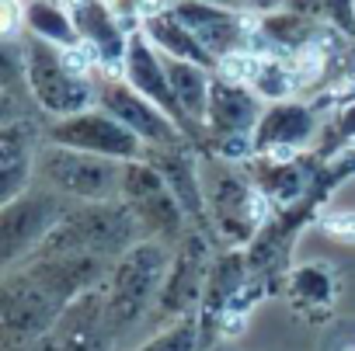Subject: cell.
Segmentation results:
<instances>
[{
    "label": "cell",
    "mask_w": 355,
    "mask_h": 351,
    "mask_svg": "<svg viewBox=\"0 0 355 351\" xmlns=\"http://www.w3.org/2000/svg\"><path fill=\"white\" fill-rule=\"evenodd\" d=\"M136 213L122 202H87L70 209L56 230L28 254V258H70V254H94V258H122L139 233ZM25 258V261H28Z\"/></svg>",
    "instance_id": "6da1fadb"
},
{
    "label": "cell",
    "mask_w": 355,
    "mask_h": 351,
    "mask_svg": "<svg viewBox=\"0 0 355 351\" xmlns=\"http://www.w3.org/2000/svg\"><path fill=\"white\" fill-rule=\"evenodd\" d=\"M171 271V254L160 240H139L132 244L108 275V303H105V327L112 337L125 334L129 327L146 316V309L157 303L164 278Z\"/></svg>",
    "instance_id": "7a4b0ae2"
},
{
    "label": "cell",
    "mask_w": 355,
    "mask_h": 351,
    "mask_svg": "<svg viewBox=\"0 0 355 351\" xmlns=\"http://www.w3.org/2000/svg\"><path fill=\"white\" fill-rule=\"evenodd\" d=\"M35 178L70 199L80 202H112V195L122 192V167L112 156L70 150V146H46L35 156Z\"/></svg>",
    "instance_id": "3957f363"
},
{
    "label": "cell",
    "mask_w": 355,
    "mask_h": 351,
    "mask_svg": "<svg viewBox=\"0 0 355 351\" xmlns=\"http://www.w3.org/2000/svg\"><path fill=\"white\" fill-rule=\"evenodd\" d=\"M21 56H25V73H28L32 98L49 115L67 118V115L87 111L98 101V87L63 63L60 46H53V42H46L39 35H28L25 46H21Z\"/></svg>",
    "instance_id": "277c9868"
},
{
    "label": "cell",
    "mask_w": 355,
    "mask_h": 351,
    "mask_svg": "<svg viewBox=\"0 0 355 351\" xmlns=\"http://www.w3.org/2000/svg\"><path fill=\"white\" fill-rule=\"evenodd\" d=\"M206 206H209V216L216 219L220 233L230 240V244H251L254 233L265 226V219L272 216V202L268 195L251 185L241 170H206Z\"/></svg>",
    "instance_id": "5b68a950"
},
{
    "label": "cell",
    "mask_w": 355,
    "mask_h": 351,
    "mask_svg": "<svg viewBox=\"0 0 355 351\" xmlns=\"http://www.w3.org/2000/svg\"><path fill=\"white\" fill-rule=\"evenodd\" d=\"M122 202L136 213L139 226L153 237H178L185 230V206L178 202L164 174L146 160H122Z\"/></svg>",
    "instance_id": "8992f818"
},
{
    "label": "cell",
    "mask_w": 355,
    "mask_h": 351,
    "mask_svg": "<svg viewBox=\"0 0 355 351\" xmlns=\"http://www.w3.org/2000/svg\"><path fill=\"white\" fill-rule=\"evenodd\" d=\"M67 213L70 206L53 188H35V192L25 188L15 202H8L4 216H0V254H4V264L28 258L56 230V223Z\"/></svg>",
    "instance_id": "52a82bcc"
},
{
    "label": "cell",
    "mask_w": 355,
    "mask_h": 351,
    "mask_svg": "<svg viewBox=\"0 0 355 351\" xmlns=\"http://www.w3.org/2000/svg\"><path fill=\"white\" fill-rule=\"evenodd\" d=\"M49 143L112 156V160H139L146 153V143L105 108H98V111L87 108V111L67 115L63 122H56L49 129Z\"/></svg>",
    "instance_id": "ba28073f"
},
{
    "label": "cell",
    "mask_w": 355,
    "mask_h": 351,
    "mask_svg": "<svg viewBox=\"0 0 355 351\" xmlns=\"http://www.w3.org/2000/svg\"><path fill=\"white\" fill-rule=\"evenodd\" d=\"M98 105L105 111H112L122 125H129L146 146L192 143L160 105H153L146 94H139L129 80H115V73H112V80H105L98 87Z\"/></svg>",
    "instance_id": "9c48e42d"
},
{
    "label": "cell",
    "mask_w": 355,
    "mask_h": 351,
    "mask_svg": "<svg viewBox=\"0 0 355 351\" xmlns=\"http://www.w3.org/2000/svg\"><path fill=\"white\" fill-rule=\"evenodd\" d=\"M122 70H125V80L139 94H146L153 105H160L192 143L202 136L199 132V122L182 108V101H178V94L171 87V77H167V63H164V56H157V46L150 42V35L143 28L139 32H129V49H125Z\"/></svg>",
    "instance_id": "30bf717a"
},
{
    "label": "cell",
    "mask_w": 355,
    "mask_h": 351,
    "mask_svg": "<svg viewBox=\"0 0 355 351\" xmlns=\"http://www.w3.org/2000/svg\"><path fill=\"white\" fill-rule=\"evenodd\" d=\"M209 254H206V237L202 233H192L185 237L182 251L174 254L171 261V271L164 278V289L153 303V313L157 316H189L199 309V299H202V289H206V278H209Z\"/></svg>",
    "instance_id": "8fae6325"
},
{
    "label": "cell",
    "mask_w": 355,
    "mask_h": 351,
    "mask_svg": "<svg viewBox=\"0 0 355 351\" xmlns=\"http://www.w3.org/2000/svg\"><path fill=\"white\" fill-rule=\"evenodd\" d=\"M313 132H317L313 108L296 101H275L272 108H265L261 122L251 132L254 156H279V160L300 156Z\"/></svg>",
    "instance_id": "7c38bea8"
},
{
    "label": "cell",
    "mask_w": 355,
    "mask_h": 351,
    "mask_svg": "<svg viewBox=\"0 0 355 351\" xmlns=\"http://www.w3.org/2000/svg\"><path fill=\"white\" fill-rule=\"evenodd\" d=\"M261 94L248 84L216 77L213 91H209V108H206V125L213 129V136H251L254 125L261 122L265 108H261Z\"/></svg>",
    "instance_id": "4fadbf2b"
},
{
    "label": "cell",
    "mask_w": 355,
    "mask_h": 351,
    "mask_svg": "<svg viewBox=\"0 0 355 351\" xmlns=\"http://www.w3.org/2000/svg\"><path fill=\"white\" fill-rule=\"evenodd\" d=\"M160 174L164 181L171 185V192L178 195V202L185 206V213L206 226V216H209V206H206V192L199 185V170H196V160L189 153V143H174V146H146L143 153Z\"/></svg>",
    "instance_id": "5bb4252c"
},
{
    "label": "cell",
    "mask_w": 355,
    "mask_h": 351,
    "mask_svg": "<svg viewBox=\"0 0 355 351\" xmlns=\"http://www.w3.org/2000/svg\"><path fill=\"white\" fill-rule=\"evenodd\" d=\"M35 146H39V136H35V122L28 115L4 122V129H0V174H4L0 202L4 206L15 202L28 188V167H32Z\"/></svg>",
    "instance_id": "9a60e30c"
},
{
    "label": "cell",
    "mask_w": 355,
    "mask_h": 351,
    "mask_svg": "<svg viewBox=\"0 0 355 351\" xmlns=\"http://www.w3.org/2000/svg\"><path fill=\"white\" fill-rule=\"evenodd\" d=\"M146 35H150V42L164 53V56H178V60H189V63H199V66H216L220 60L196 39V32L185 25V21H178L174 18V11H160V15H150V18H143V25H139Z\"/></svg>",
    "instance_id": "2e32d148"
},
{
    "label": "cell",
    "mask_w": 355,
    "mask_h": 351,
    "mask_svg": "<svg viewBox=\"0 0 355 351\" xmlns=\"http://www.w3.org/2000/svg\"><path fill=\"white\" fill-rule=\"evenodd\" d=\"M164 63H167V77H171V87H174L178 101H182V108L192 118H202L206 122L209 91H213L209 70L199 66V63H189V60H178V56H164Z\"/></svg>",
    "instance_id": "e0dca14e"
},
{
    "label": "cell",
    "mask_w": 355,
    "mask_h": 351,
    "mask_svg": "<svg viewBox=\"0 0 355 351\" xmlns=\"http://www.w3.org/2000/svg\"><path fill=\"white\" fill-rule=\"evenodd\" d=\"M25 25L32 35L53 46H80V32L60 0H25Z\"/></svg>",
    "instance_id": "ac0fdd59"
},
{
    "label": "cell",
    "mask_w": 355,
    "mask_h": 351,
    "mask_svg": "<svg viewBox=\"0 0 355 351\" xmlns=\"http://www.w3.org/2000/svg\"><path fill=\"white\" fill-rule=\"evenodd\" d=\"M289 296L300 309L317 313L334 303V275L327 264H303L289 278Z\"/></svg>",
    "instance_id": "d6986e66"
},
{
    "label": "cell",
    "mask_w": 355,
    "mask_h": 351,
    "mask_svg": "<svg viewBox=\"0 0 355 351\" xmlns=\"http://www.w3.org/2000/svg\"><path fill=\"white\" fill-rule=\"evenodd\" d=\"M251 87L265 101H289L296 91H303L300 73L289 56H261V66H258V77L251 80Z\"/></svg>",
    "instance_id": "ffe728a7"
},
{
    "label": "cell",
    "mask_w": 355,
    "mask_h": 351,
    "mask_svg": "<svg viewBox=\"0 0 355 351\" xmlns=\"http://www.w3.org/2000/svg\"><path fill=\"white\" fill-rule=\"evenodd\" d=\"M196 344H199V313H189V316H178V323L160 330L139 351H196Z\"/></svg>",
    "instance_id": "44dd1931"
},
{
    "label": "cell",
    "mask_w": 355,
    "mask_h": 351,
    "mask_svg": "<svg viewBox=\"0 0 355 351\" xmlns=\"http://www.w3.org/2000/svg\"><path fill=\"white\" fill-rule=\"evenodd\" d=\"M327 25H334L341 35L355 39V0H324L320 4Z\"/></svg>",
    "instance_id": "7402d4cb"
},
{
    "label": "cell",
    "mask_w": 355,
    "mask_h": 351,
    "mask_svg": "<svg viewBox=\"0 0 355 351\" xmlns=\"http://www.w3.org/2000/svg\"><path fill=\"white\" fill-rule=\"evenodd\" d=\"M320 230L334 240H348L355 244V213H327L320 219Z\"/></svg>",
    "instance_id": "603a6c76"
},
{
    "label": "cell",
    "mask_w": 355,
    "mask_h": 351,
    "mask_svg": "<svg viewBox=\"0 0 355 351\" xmlns=\"http://www.w3.org/2000/svg\"><path fill=\"white\" fill-rule=\"evenodd\" d=\"M355 143V101L352 105H345V111L338 115V122H331V129H327V143ZM324 143V146H327Z\"/></svg>",
    "instance_id": "cb8c5ba5"
},
{
    "label": "cell",
    "mask_w": 355,
    "mask_h": 351,
    "mask_svg": "<svg viewBox=\"0 0 355 351\" xmlns=\"http://www.w3.org/2000/svg\"><path fill=\"white\" fill-rule=\"evenodd\" d=\"M8 351H60V337H56V330H49V334H42V337H35L28 344L8 348Z\"/></svg>",
    "instance_id": "d4e9b609"
}]
</instances>
